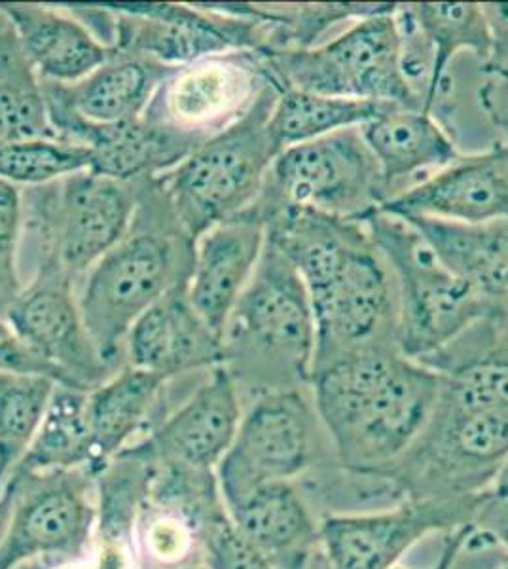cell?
<instances>
[{"label": "cell", "instance_id": "cell-1", "mask_svg": "<svg viewBox=\"0 0 508 569\" xmlns=\"http://www.w3.org/2000/svg\"><path fill=\"white\" fill-rule=\"evenodd\" d=\"M265 228L306 284L316 318L313 370L357 351L400 350L397 287L365 220L287 209Z\"/></svg>", "mask_w": 508, "mask_h": 569}, {"label": "cell", "instance_id": "cell-2", "mask_svg": "<svg viewBox=\"0 0 508 569\" xmlns=\"http://www.w3.org/2000/svg\"><path fill=\"white\" fill-rule=\"evenodd\" d=\"M309 388L336 460L376 471L400 458L424 431L442 376L397 348H373L313 370Z\"/></svg>", "mask_w": 508, "mask_h": 569}, {"label": "cell", "instance_id": "cell-3", "mask_svg": "<svg viewBox=\"0 0 508 569\" xmlns=\"http://www.w3.org/2000/svg\"><path fill=\"white\" fill-rule=\"evenodd\" d=\"M196 240L175 217L156 179L141 182L131 227L103 259L77 281L86 329L110 369L126 365L129 329L150 306L192 273Z\"/></svg>", "mask_w": 508, "mask_h": 569}, {"label": "cell", "instance_id": "cell-4", "mask_svg": "<svg viewBox=\"0 0 508 569\" xmlns=\"http://www.w3.org/2000/svg\"><path fill=\"white\" fill-rule=\"evenodd\" d=\"M316 318L300 273L266 238L251 281L222 332V365L243 408L258 397L306 388L316 361Z\"/></svg>", "mask_w": 508, "mask_h": 569}, {"label": "cell", "instance_id": "cell-5", "mask_svg": "<svg viewBox=\"0 0 508 569\" xmlns=\"http://www.w3.org/2000/svg\"><path fill=\"white\" fill-rule=\"evenodd\" d=\"M141 182L86 169L50 184L21 188L20 260L27 257L31 273L61 270L78 281L128 232Z\"/></svg>", "mask_w": 508, "mask_h": 569}, {"label": "cell", "instance_id": "cell-6", "mask_svg": "<svg viewBox=\"0 0 508 569\" xmlns=\"http://www.w3.org/2000/svg\"><path fill=\"white\" fill-rule=\"evenodd\" d=\"M117 52L182 67L228 52H266V23L257 4H64Z\"/></svg>", "mask_w": 508, "mask_h": 569}, {"label": "cell", "instance_id": "cell-7", "mask_svg": "<svg viewBox=\"0 0 508 569\" xmlns=\"http://www.w3.org/2000/svg\"><path fill=\"white\" fill-rule=\"evenodd\" d=\"M277 96L273 86H266L243 118L200 144L168 173L156 177L192 240L236 219L257 201L279 154L268 128Z\"/></svg>", "mask_w": 508, "mask_h": 569}, {"label": "cell", "instance_id": "cell-8", "mask_svg": "<svg viewBox=\"0 0 508 569\" xmlns=\"http://www.w3.org/2000/svg\"><path fill=\"white\" fill-rule=\"evenodd\" d=\"M389 200L380 166L360 128L283 149L271 162L251 208L239 217L266 224L287 209L367 220Z\"/></svg>", "mask_w": 508, "mask_h": 569}, {"label": "cell", "instance_id": "cell-9", "mask_svg": "<svg viewBox=\"0 0 508 569\" xmlns=\"http://www.w3.org/2000/svg\"><path fill=\"white\" fill-rule=\"evenodd\" d=\"M365 222L391 268L399 297V346L406 357L421 361L478 321L497 319L408 220L380 209Z\"/></svg>", "mask_w": 508, "mask_h": 569}, {"label": "cell", "instance_id": "cell-10", "mask_svg": "<svg viewBox=\"0 0 508 569\" xmlns=\"http://www.w3.org/2000/svg\"><path fill=\"white\" fill-rule=\"evenodd\" d=\"M395 10L397 4L355 21L308 50L260 53L266 77L277 91H308L418 109L400 71Z\"/></svg>", "mask_w": 508, "mask_h": 569}, {"label": "cell", "instance_id": "cell-11", "mask_svg": "<svg viewBox=\"0 0 508 569\" xmlns=\"http://www.w3.org/2000/svg\"><path fill=\"white\" fill-rule=\"evenodd\" d=\"M335 461V448L306 386L262 395L243 408L217 479L230 507L260 486L297 482Z\"/></svg>", "mask_w": 508, "mask_h": 569}, {"label": "cell", "instance_id": "cell-12", "mask_svg": "<svg viewBox=\"0 0 508 569\" xmlns=\"http://www.w3.org/2000/svg\"><path fill=\"white\" fill-rule=\"evenodd\" d=\"M508 458V410H470L438 395L424 431L400 458L376 469L405 499L488 492Z\"/></svg>", "mask_w": 508, "mask_h": 569}, {"label": "cell", "instance_id": "cell-13", "mask_svg": "<svg viewBox=\"0 0 508 569\" xmlns=\"http://www.w3.org/2000/svg\"><path fill=\"white\" fill-rule=\"evenodd\" d=\"M96 515V475L88 469L8 480L0 490V569L90 558Z\"/></svg>", "mask_w": 508, "mask_h": 569}, {"label": "cell", "instance_id": "cell-14", "mask_svg": "<svg viewBox=\"0 0 508 569\" xmlns=\"http://www.w3.org/2000/svg\"><path fill=\"white\" fill-rule=\"evenodd\" d=\"M268 84L260 53H219L175 67L142 118L196 150L243 118Z\"/></svg>", "mask_w": 508, "mask_h": 569}, {"label": "cell", "instance_id": "cell-15", "mask_svg": "<svg viewBox=\"0 0 508 569\" xmlns=\"http://www.w3.org/2000/svg\"><path fill=\"white\" fill-rule=\"evenodd\" d=\"M488 493L459 498L406 499L380 511L321 518L330 569H392L425 537L467 526Z\"/></svg>", "mask_w": 508, "mask_h": 569}, {"label": "cell", "instance_id": "cell-16", "mask_svg": "<svg viewBox=\"0 0 508 569\" xmlns=\"http://www.w3.org/2000/svg\"><path fill=\"white\" fill-rule=\"evenodd\" d=\"M7 321L34 356L58 370L61 386L91 391L114 375L86 329L77 281L67 273H31L10 306Z\"/></svg>", "mask_w": 508, "mask_h": 569}, {"label": "cell", "instance_id": "cell-17", "mask_svg": "<svg viewBox=\"0 0 508 569\" xmlns=\"http://www.w3.org/2000/svg\"><path fill=\"white\" fill-rule=\"evenodd\" d=\"M243 402L225 367L209 370L187 401L137 440L160 466L217 471L232 447ZM136 445V442H133Z\"/></svg>", "mask_w": 508, "mask_h": 569}, {"label": "cell", "instance_id": "cell-18", "mask_svg": "<svg viewBox=\"0 0 508 569\" xmlns=\"http://www.w3.org/2000/svg\"><path fill=\"white\" fill-rule=\"evenodd\" d=\"M402 219L484 224L508 219V144L461 154L448 168L395 196L381 208Z\"/></svg>", "mask_w": 508, "mask_h": 569}, {"label": "cell", "instance_id": "cell-19", "mask_svg": "<svg viewBox=\"0 0 508 569\" xmlns=\"http://www.w3.org/2000/svg\"><path fill=\"white\" fill-rule=\"evenodd\" d=\"M44 98L58 139L90 150V171L99 176L126 182L147 181L168 173L193 152L177 137L156 128L145 118L120 123H93L46 90Z\"/></svg>", "mask_w": 508, "mask_h": 569}, {"label": "cell", "instance_id": "cell-20", "mask_svg": "<svg viewBox=\"0 0 508 569\" xmlns=\"http://www.w3.org/2000/svg\"><path fill=\"white\" fill-rule=\"evenodd\" d=\"M126 365L175 380L222 365V340L193 310L188 283L175 287L150 306L129 329Z\"/></svg>", "mask_w": 508, "mask_h": 569}, {"label": "cell", "instance_id": "cell-21", "mask_svg": "<svg viewBox=\"0 0 508 569\" xmlns=\"http://www.w3.org/2000/svg\"><path fill=\"white\" fill-rule=\"evenodd\" d=\"M265 246V224L249 217L220 222L196 241L188 300L220 340Z\"/></svg>", "mask_w": 508, "mask_h": 569}, {"label": "cell", "instance_id": "cell-22", "mask_svg": "<svg viewBox=\"0 0 508 569\" xmlns=\"http://www.w3.org/2000/svg\"><path fill=\"white\" fill-rule=\"evenodd\" d=\"M228 511L273 569H330L317 517L298 482L260 486Z\"/></svg>", "mask_w": 508, "mask_h": 569}, {"label": "cell", "instance_id": "cell-23", "mask_svg": "<svg viewBox=\"0 0 508 569\" xmlns=\"http://www.w3.org/2000/svg\"><path fill=\"white\" fill-rule=\"evenodd\" d=\"M160 463L141 445L117 453L96 477L93 569H141L136 533Z\"/></svg>", "mask_w": 508, "mask_h": 569}, {"label": "cell", "instance_id": "cell-24", "mask_svg": "<svg viewBox=\"0 0 508 569\" xmlns=\"http://www.w3.org/2000/svg\"><path fill=\"white\" fill-rule=\"evenodd\" d=\"M360 133L380 166L389 200L418 187L461 156L440 123L425 110L392 104L360 126Z\"/></svg>", "mask_w": 508, "mask_h": 569}, {"label": "cell", "instance_id": "cell-25", "mask_svg": "<svg viewBox=\"0 0 508 569\" xmlns=\"http://www.w3.org/2000/svg\"><path fill=\"white\" fill-rule=\"evenodd\" d=\"M168 383L155 372L123 365L107 382L88 391L86 410L97 472L168 416Z\"/></svg>", "mask_w": 508, "mask_h": 569}, {"label": "cell", "instance_id": "cell-26", "mask_svg": "<svg viewBox=\"0 0 508 569\" xmlns=\"http://www.w3.org/2000/svg\"><path fill=\"white\" fill-rule=\"evenodd\" d=\"M20 34L32 69L42 82L74 84L114 53L84 21L64 7L0 4Z\"/></svg>", "mask_w": 508, "mask_h": 569}, {"label": "cell", "instance_id": "cell-27", "mask_svg": "<svg viewBox=\"0 0 508 569\" xmlns=\"http://www.w3.org/2000/svg\"><path fill=\"white\" fill-rule=\"evenodd\" d=\"M457 278L464 279L497 319H508V219L459 224L406 219Z\"/></svg>", "mask_w": 508, "mask_h": 569}, {"label": "cell", "instance_id": "cell-28", "mask_svg": "<svg viewBox=\"0 0 508 569\" xmlns=\"http://www.w3.org/2000/svg\"><path fill=\"white\" fill-rule=\"evenodd\" d=\"M175 67L117 52L74 84L42 82L48 93L93 123H120L142 118L161 82Z\"/></svg>", "mask_w": 508, "mask_h": 569}, {"label": "cell", "instance_id": "cell-29", "mask_svg": "<svg viewBox=\"0 0 508 569\" xmlns=\"http://www.w3.org/2000/svg\"><path fill=\"white\" fill-rule=\"evenodd\" d=\"M58 139L39 74L27 58L20 34L0 7V147Z\"/></svg>", "mask_w": 508, "mask_h": 569}, {"label": "cell", "instance_id": "cell-30", "mask_svg": "<svg viewBox=\"0 0 508 569\" xmlns=\"http://www.w3.org/2000/svg\"><path fill=\"white\" fill-rule=\"evenodd\" d=\"M86 402L88 391L84 389L58 386L50 407L46 410L39 433L8 480L34 472L72 469H88L97 477Z\"/></svg>", "mask_w": 508, "mask_h": 569}, {"label": "cell", "instance_id": "cell-31", "mask_svg": "<svg viewBox=\"0 0 508 569\" xmlns=\"http://www.w3.org/2000/svg\"><path fill=\"white\" fill-rule=\"evenodd\" d=\"M389 107H392V103L283 90L277 96L268 128L271 139L281 152L292 144L313 141L349 128H360L373 118L380 117Z\"/></svg>", "mask_w": 508, "mask_h": 569}, {"label": "cell", "instance_id": "cell-32", "mask_svg": "<svg viewBox=\"0 0 508 569\" xmlns=\"http://www.w3.org/2000/svg\"><path fill=\"white\" fill-rule=\"evenodd\" d=\"M58 386L50 376L0 372V490L39 433Z\"/></svg>", "mask_w": 508, "mask_h": 569}, {"label": "cell", "instance_id": "cell-33", "mask_svg": "<svg viewBox=\"0 0 508 569\" xmlns=\"http://www.w3.org/2000/svg\"><path fill=\"white\" fill-rule=\"evenodd\" d=\"M408 7L435 53L431 90L425 104L427 112L440 78L445 77L446 69L457 56L470 53L488 61V26L477 2H414Z\"/></svg>", "mask_w": 508, "mask_h": 569}, {"label": "cell", "instance_id": "cell-34", "mask_svg": "<svg viewBox=\"0 0 508 569\" xmlns=\"http://www.w3.org/2000/svg\"><path fill=\"white\" fill-rule=\"evenodd\" d=\"M201 569H273L265 552L245 536L226 507L220 486L201 493L187 509Z\"/></svg>", "mask_w": 508, "mask_h": 569}, {"label": "cell", "instance_id": "cell-35", "mask_svg": "<svg viewBox=\"0 0 508 569\" xmlns=\"http://www.w3.org/2000/svg\"><path fill=\"white\" fill-rule=\"evenodd\" d=\"M91 168V152L63 139H37L0 147V181L42 187Z\"/></svg>", "mask_w": 508, "mask_h": 569}, {"label": "cell", "instance_id": "cell-36", "mask_svg": "<svg viewBox=\"0 0 508 569\" xmlns=\"http://www.w3.org/2000/svg\"><path fill=\"white\" fill-rule=\"evenodd\" d=\"M141 569L200 568L196 528L182 512L149 499L136 533Z\"/></svg>", "mask_w": 508, "mask_h": 569}, {"label": "cell", "instance_id": "cell-37", "mask_svg": "<svg viewBox=\"0 0 508 569\" xmlns=\"http://www.w3.org/2000/svg\"><path fill=\"white\" fill-rule=\"evenodd\" d=\"M432 569H508V549L470 522L446 533L445 549Z\"/></svg>", "mask_w": 508, "mask_h": 569}, {"label": "cell", "instance_id": "cell-38", "mask_svg": "<svg viewBox=\"0 0 508 569\" xmlns=\"http://www.w3.org/2000/svg\"><path fill=\"white\" fill-rule=\"evenodd\" d=\"M23 227L21 188L0 181V281L23 289L20 273V241Z\"/></svg>", "mask_w": 508, "mask_h": 569}, {"label": "cell", "instance_id": "cell-39", "mask_svg": "<svg viewBox=\"0 0 508 569\" xmlns=\"http://www.w3.org/2000/svg\"><path fill=\"white\" fill-rule=\"evenodd\" d=\"M478 98L484 117L488 120L497 141L508 144V61L491 63L484 61L478 80Z\"/></svg>", "mask_w": 508, "mask_h": 569}, {"label": "cell", "instance_id": "cell-40", "mask_svg": "<svg viewBox=\"0 0 508 569\" xmlns=\"http://www.w3.org/2000/svg\"><path fill=\"white\" fill-rule=\"evenodd\" d=\"M0 372L50 376L61 386V376L58 370L34 356L13 332L7 319H0Z\"/></svg>", "mask_w": 508, "mask_h": 569}, {"label": "cell", "instance_id": "cell-41", "mask_svg": "<svg viewBox=\"0 0 508 569\" xmlns=\"http://www.w3.org/2000/svg\"><path fill=\"white\" fill-rule=\"evenodd\" d=\"M484 20L488 26L491 63L508 61V2H484Z\"/></svg>", "mask_w": 508, "mask_h": 569}, {"label": "cell", "instance_id": "cell-42", "mask_svg": "<svg viewBox=\"0 0 508 569\" xmlns=\"http://www.w3.org/2000/svg\"><path fill=\"white\" fill-rule=\"evenodd\" d=\"M472 525L491 533L508 549V499H486Z\"/></svg>", "mask_w": 508, "mask_h": 569}, {"label": "cell", "instance_id": "cell-43", "mask_svg": "<svg viewBox=\"0 0 508 569\" xmlns=\"http://www.w3.org/2000/svg\"><path fill=\"white\" fill-rule=\"evenodd\" d=\"M486 493L491 499H508V458L502 461V466L497 471L496 479H494Z\"/></svg>", "mask_w": 508, "mask_h": 569}, {"label": "cell", "instance_id": "cell-44", "mask_svg": "<svg viewBox=\"0 0 508 569\" xmlns=\"http://www.w3.org/2000/svg\"><path fill=\"white\" fill-rule=\"evenodd\" d=\"M52 569H93V566H91L90 558H86V560H78V562L58 563Z\"/></svg>", "mask_w": 508, "mask_h": 569}, {"label": "cell", "instance_id": "cell-45", "mask_svg": "<svg viewBox=\"0 0 508 569\" xmlns=\"http://www.w3.org/2000/svg\"><path fill=\"white\" fill-rule=\"evenodd\" d=\"M58 563L48 562V560H32V562L21 563L16 569H52Z\"/></svg>", "mask_w": 508, "mask_h": 569}, {"label": "cell", "instance_id": "cell-46", "mask_svg": "<svg viewBox=\"0 0 508 569\" xmlns=\"http://www.w3.org/2000/svg\"><path fill=\"white\" fill-rule=\"evenodd\" d=\"M392 569H405V568H402V566H397V568H392Z\"/></svg>", "mask_w": 508, "mask_h": 569}, {"label": "cell", "instance_id": "cell-47", "mask_svg": "<svg viewBox=\"0 0 508 569\" xmlns=\"http://www.w3.org/2000/svg\"><path fill=\"white\" fill-rule=\"evenodd\" d=\"M185 569H201V568H185Z\"/></svg>", "mask_w": 508, "mask_h": 569}]
</instances>
